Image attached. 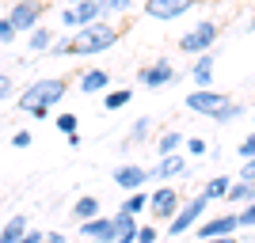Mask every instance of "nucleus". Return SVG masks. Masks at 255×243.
<instances>
[{
	"mask_svg": "<svg viewBox=\"0 0 255 243\" xmlns=\"http://www.w3.org/2000/svg\"><path fill=\"white\" fill-rule=\"evenodd\" d=\"M118 38H122V31H118L111 19H96V23L76 27V31L69 34V53H76V57H96V53H107Z\"/></svg>",
	"mask_w": 255,
	"mask_h": 243,
	"instance_id": "nucleus-1",
	"label": "nucleus"
},
{
	"mask_svg": "<svg viewBox=\"0 0 255 243\" xmlns=\"http://www.w3.org/2000/svg\"><path fill=\"white\" fill-rule=\"evenodd\" d=\"M65 80L61 76H46V80H34L27 91L19 95V110H27L31 118H46L53 110V106L65 99Z\"/></svg>",
	"mask_w": 255,
	"mask_h": 243,
	"instance_id": "nucleus-2",
	"label": "nucleus"
},
{
	"mask_svg": "<svg viewBox=\"0 0 255 243\" xmlns=\"http://www.w3.org/2000/svg\"><path fill=\"white\" fill-rule=\"evenodd\" d=\"M229 103H233L229 91H213V87H194V91H187V110L210 118V122H217V114L229 110Z\"/></svg>",
	"mask_w": 255,
	"mask_h": 243,
	"instance_id": "nucleus-3",
	"label": "nucleus"
},
{
	"mask_svg": "<svg viewBox=\"0 0 255 243\" xmlns=\"http://www.w3.org/2000/svg\"><path fill=\"white\" fill-rule=\"evenodd\" d=\"M217 38H221V27H217L213 19H198L191 31L179 38V50H183V53H191V57H198V53H210Z\"/></svg>",
	"mask_w": 255,
	"mask_h": 243,
	"instance_id": "nucleus-4",
	"label": "nucleus"
},
{
	"mask_svg": "<svg viewBox=\"0 0 255 243\" xmlns=\"http://www.w3.org/2000/svg\"><path fill=\"white\" fill-rule=\"evenodd\" d=\"M210 209V198L206 194H198V198H191L187 205H179V213L168 221V232L171 236H183V232H191L194 224H202V213Z\"/></svg>",
	"mask_w": 255,
	"mask_h": 243,
	"instance_id": "nucleus-5",
	"label": "nucleus"
},
{
	"mask_svg": "<svg viewBox=\"0 0 255 243\" xmlns=\"http://www.w3.org/2000/svg\"><path fill=\"white\" fill-rule=\"evenodd\" d=\"M46 15V0H11V11L8 19L15 31H34Z\"/></svg>",
	"mask_w": 255,
	"mask_h": 243,
	"instance_id": "nucleus-6",
	"label": "nucleus"
},
{
	"mask_svg": "<svg viewBox=\"0 0 255 243\" xmlns=\"http://www.w3.org/2000/svg\"><path fill=\"white\" fill-rule=\"evenodd\" d=\"M198 8V0H145V15L160 23H171V19H183L187 11Z\"/></svg>",
	"mask_w": 255,
	"mask_h": 243,
	"instance_id": "nucleus-7",
	"label": "nucleus"
},
{
	"mask_svg": "<svg viewBox=\"0 0 255 243\" xmlns=\"http://www.w3.org/2000/svg\"><path fill=\"white\" fill-rule=\"evenodd\" d=\"M175 65L171 61H149V65H141L137 69V84H145V87H168V84H175Z\"/></svg>",
	"mask_w": 255,
	"mask_h": 243,
	"instance_id": "nucleus-8",
	"label": "nucleus"
},
{
	"mask_svg": "<svg viewBox=\"0 0 255 243\" xmlns=\"http://www.w3.org/2000/svg\"><path fill=\"white\" fill-rule=\"evenodd\" d=\"M149 213L156 217V221H171V217L179 213V194L171 190L168 182H164V186H156V190L149 194Z\"/></svg>",
	"mask_w": 255,
	"mask_h": 243,
	"instance_id": "nucleus-9",
	"label": "nucleus"
},
{
	"mask_svg": "<svg viewBox=\"0 0 255 243\" xmlns=\"http://www.w3.org/2000/svg\"><path fill=\"white\" fill-rule=\"evenodd\" d=\"M240 228V213H225V217H210L198 224V240H221V236H236Z\"/></svg>",
	"mask_w": 255,
	"mask_h": 243,
	"instance_id": "nucleus-10",
	"label": "nucleus"
},
{
	"mask_svg": "<svg viewBox=\"0 0 255 243\" xmlns=\"http://www.w3.org/2000/svg\"><path fill=\"white\" fill-rule=\"evenodd\" d=\"M80 236L88 243H115L118 240V228H115V217H92V221L80 224Z\"/></svg>",
	"mask_w": 255,
	"mask_h": 243,
	"instance_id": "nucleus-11",
	"label": "nucleus"
},
{
	"mask_svg": "<svg viewBox=\"0 0 255 243\" xmlns=\"http://www.w3.org/2000/svg\"><path fill=\"white\" fill-rule=\"evenodd\" d=\"M103 19V8H99V0H84V4H76V8H65L61 11V23L65 27H88V23Z\"/></svg>",
	"mask_w": 255,
	"mask_h": 243,
	"instance_id": "nucleus-12",
	"label": "nucleus"
},
{
	"mask_svg": "<svg viewBox=\"0 0 255 243\" xmlns=\"http://www.w3.org/2000/svg\"><path fill=\"white\" fill-rule=\"evenodd\" d=\"M115 182L122 186V190H141L145 182H152L149 179V167H141V163H122V167H115Z\"/></svg>",
	"mask_w": 255,
	"mask_h": 243,
	"instance_id": "nucleus-13",
	"label": "nucleus"
},
{
	"mask_svg": "<svg viewBox=\"0 0 255 243\" xmlns=\"http://www.w3.org/2000/svg\"><path fill=\"white\" fill-rule=\"evenodd\" d=\"M183 171H187V160L175 152V156H160L156 167H149V179L152 182H168V179H179Z\"/></svg>",
	"mask_w": 255,
	"mask_h": 243,
	"instance_id": "nucleus-14",
	"label": "nucleus"
},
{
	"mask_svg": "<svg viewBox=\"0 0 255 243\" xmlns=\"http://www.w3.org/2000/svg\"><path fill=\"white\" fill-rule=\"evenodd\" d=\"M107 84H111V73H107V69H84L80 80H76V91H80V95H96V91H107Z\"/></svg>",
	"mask_w": 255,
	"mask_h": 243,
	"instance_id": "nucleus-15",
	"label": "nucleus"
},
{
	"mask_svg": "<svg viewBox=\"0 0 255 243\" xmlns=\"http://www.w3.org/2000/svg\"><path fill=\"white\" fill-rule=\"evenodd\" d=\"M213 53H198L194 57V65H191V80H194V87H213Z\"/></svg>",
	"mask_w": 255,
	"mask_h": 243,
	"instance_id": "nucleus-16",
	"label": "nucleus"
},
{
	"mask_svg": "<svg viewBox=\"0 0 255 243\" xmlns=\"http://www.w3.org/2000/svg\"><path fill=\"white\" fill-rule=\"evenodd\" d=\"M115 228H118V240H115V243H133L141 224H137V217H129V213L118 209V213H115Z\"/></svg>",
	"mask_w": 255,
	"mask_h": 243,
	"instance_id": "nucleus-17",
	"label": "nucleus"
},
{
	"mask_svg": "<svg viewBox=\"0 0 255 243\" xmlns=\"http://www.w3.org/2000/svg\"><path fill=\"white\" fill-rule=\"evenodd\" d=\"M225 201H229V205H252V201H255V182H248V179L233 182L229 194H225Z\"/></svg>",
	"mask_w": 255,
	"mask_h": 243,
	"instance_id": "nucleus-18",
	"label": "nucleus"
},
{
	"mask_svg": "<svg viewBox=\"0 0 255 243\" xmlns=\"http://www.w3.org/2000/svg\"><path fill=\"white\" fill-rule=\"evenodd\" d=\"M27 228H31V224H27V217H23V213H15V217L0 228V243H19L23 236H27Z\"/></svg>",
	"mask_w": 255,
	"mask_h": 243,
	"instance_id": "nucleus-19",
	"label": "nucleus"
},
{
	"mask_svg": "<svg viewBox=\"0 0 255 243\" xmlns=\"http://www.w3.org/2000/svg\"><path fill=\"white\" fill-rule=\"evenodd\" d=\"M92 217H99V198H92V194L76 198V205H73V221H76V224H84V221H92Z\"/></svg>",
	"mask_w": 255,
	"mask_h": 243,
	"instance_id": "nucleus-20",
	"label": "nucleus"
},
{
	"mask_svg": "<svg viewBox=\"0 0 255 243\" xmlns=\"http://www.w3.org/2000/svg\"><path fill=\"white\" fill-rule=\"evenodd\" d=\"M183 145H187V141H183L179 133H175V129H168V133H160V141H156V152H160V156H175V152H179Z\"/></svg>",
	"mask_w": 255,
	"mask_h": 243,
	"instance_id": "nucleus-21",
	"label": "nucleus"
},
{
	"mask_svg": "<svg viewBox=\"0 0 255 243\" xmlns=\"http://www.w3.org/2000/svg\"><path fill=\"white\" fill-rule=\"evenodd\" d=\"M149 133H152V118H137V122L129 126V133H126V145H141Z\"/></svg>",
	"mask_w": 255,
	"mask_h": 243,
	"instance_id": "nucleus-22",
	"label": "nucleus"
},
{
	"mask_svg": "<svg viewBox=\"0 0 255 243\" xmlns=\"http://www.w3.org/2000/svg\"><path fill=\"white\" fill-rule=\"evenodd\" d=\"M229 186H233V179H229V175H217V179H210L206 182V198L210 201H217V198H225V194H229Z\"/></svg>",
	"mask_w": 255,
	"mask_h": 243,
	"instance_id": "nucleus-23",
	"label": "nucleus"
},
{
	"mask_svg": "<svg viewBox=\"0 0 255 243\" xmlns=\"http://www.w3.org/2000/svg\"><path fill=\"white\" fill-rule=\"evenodd\" d=\"M53 42H57V38H53V31H42V27H34V31H31V50H34V53H50Z\"/></svg>",
	"mask_w": 255,
	"mask_h": 243,
	"instance_id": "nucleus-24",
	"label": "nucleus"
},
{
	"mask_svg": "<svg viewBox=\"0 0 255 243\" xmlns=\"http://www.w3.org/2000/svg\"><path fill=\"white\" fill-rule=\"evenodd\" d=\"M145 209H149V194H141V190H133L122 201V213H129V217H137V213H145Z\"/></svg>",
	"mask_w": 255,
	"mask_h": 243,
	"instance_id": "nucleus-25",
	"label": "nucleus"
},
{
	"mask_svg": "<svg viewBox=\"0 0 255 243\" xmlns=\"http://www.w3.org/2000/svg\"><path fill=\"white\" fill-rule=\"evenodd\" d=\"M129 99H133V91H107V95H103V106H107V110H122Z\"/></svg>",
	"mask_w": 255,
	"mask_h": 243,
	"instance_id": "nucleus-26",
	"label": "nucleus"
},
{
	"mask_svg": "<svg viewBox=\"0 0 255 243\" xmlns=\"http://www.w3.org/2000/svg\"><path fill=\"white\" fill-rule=\"evenodd\" d=\"M129 8H133V0H103V19H111V15H126Z\"/></svg>",
	"mask_w": 255,
	"mask_h": 243,
	"instance_id": "nucleus-27",
	"label": "nucleus"
},
{
	"mask_svg": "<svg viewBox=\"0 0 255 243\" xmlns=\"http://www.w3.org/2000/svg\"><path fill=\"white\" fill-rule=\"evenodd\" d=\"M236 118H244V106H240V103H229V110L217 114V126H233Z\"/></svg>",
	"mask_w": 255,
	"mask_h": 243,
	"instance_id": "nucleus-28",
	"label": "nucleus"
},
{
	"mask_svg": "<svg viewBox=\"0 0 255 243\" xmlns=\"http://www.w3.org/2000/svg\"><path fill=\"white\" fill-rule=\"evenodd\" d=\"M15 34H19V31H15V27H11V19L4 15V19H0V42L11 46V42H15Z\"/></svg>",
	"mask_w": 255,
	"mask_h": 243,
	"instance_id": "nucleus-29",
	"label": "nucleus"
},
{
	"mask_svg": "<svg viewBox=\"0 0 255 243\" xmlns=\"http://www.w3.org/2000/svg\"><path fill=\"white\" fill-rule=\"evenodd\" d=\"M53 126L69 137V133H76V114H57V122H53Z\"/></svg>",
	"mask_w": 255,
	"mask_h": 243,
	"instance_id": "nucleus-30",
	"label": "nucleus"
},
{
	"mask_svg": "<svg viewBox=\"0 0 255 243\" xmlns=\"http://www.w3.org/2000/svg\"><path fill=\"white\" fill-rule=\"evenodd\" d=\"M236 152H240V156H244V160H255V129H252V133H248L244 141H240V148H236Z\"/></svg>",
	"mask_w": 255,
	"mask_h": 243,
	"instance_id": "nucleus-31",
	"label": "nucleus"
},
{
	"mask_svg": "<svg viewBox=\"0 0 255 243\" xmlns=\"http://www.w3.org/2000/svg\"><path fill=\"white\" fill-rule=\"evenodd\" d=\"M187 152H191V156H206V152H210V145H206L202 137H191V141H187Z\"/></svg>",
	"mask_w": 255,
	"mask_h": 243,
	"instance_id": "nucleus-32",
	"label": "nucleus"
},
{
	"mask_svg": "<svg viewBox=\"0 0 255 243\" xmlns=\"http://www.w3.org/2000/svg\"><path fill=\"white\" fill-rule=\"evenodd\" d=\"M133 243H156V228H152V224H141L137 228V240Z\"/></svg>",
	"mask_w": 255,
	"mask_h": 243,
	"instance_id": "nucleus-33",
	"label": "nucleus"
},
{
	"mask_svg": "<svg viewBox=\"0 0 255 243\" xmlns=\"http://www.w3.org/2000/svg\"><path fill=\"white\" fill-rule=\"evenodd\" d=\"M240 228H255V201L244 205V213H240Z\"/></svg>",
	"mask_w": 255,
	"mask_h": 243,
	"instance_id": "nucleus-34",
	"label": "nucleus"
},
{
	"mask_svg": "<svg viewBox=\"0 0 255 243\" xmlns=\"http://www.w3.org/2000/svg\"><path fill=\"white\" fill-rule=\"evenodd\" d=\"M31 133H27V129H19V133H15V137H11V145H15V148H31Z\"/></svg>",
	"mask_w": 255,
	"mask_h": 243,
	"instance_id": "nucleus-35",
	"label": "nucleus"
},
{
	"mask_svg": "<svg viewBox=\"0 0 255 243\" xmlns=\"http://www.w3.org/2000/svg\"><path fill=\"white\" fill-rule=\"evenodd\" d=\"M50 53L53 57H65V53H69V38H57V42L50 46Z\"/></svg>",
	"mask_w": 255,
	"mask_h": 243,
	"instance_id": "nucleus-36",
	"label": "nucleus"
},
{
	"mask_svg": "<svg viewBox=\"0 0 255 243\" xmlns=\"http://www.w3.org/2000/svg\"><path fill=\"white\" fill-rule=\"evenodd\" d=\"M11 87H15V84H11L8 76H0V103H4V99H11Z\"/></svg>",
	"mask_w": 255,
	"mask_h": 243,
	"instance_id": "nucleus-37",
	"label": "nucleus"
},
{
	"mask_svg": "<svg viewBox=\"0 0 255 243\" xmlns=\"http://www.w3.org/2000/svg\"><path fill=\"white\" fill-rule=\"evenodd\" d=\"M240 179L255 182V160H244V171H240Z\"/></svg>",
	"mask_w": 255,
	"mask_h": 243,
	"instance_id": "nucleus-38",
	"label": "nucleus"
},
{
	"mask_svg": "<svg viewBox=\"0 0 255 243\" xmlns=\"http://www.w3.org/2000/svg\"><path fill=\"white\" fill-rule=\"evenodd\" d=\"M19 243H42V232H34V228H27V236H23Z\"/></svg>",
	"mask_w": 255,
	"mask_h": 243,
	"instance_id": "nucleus-39",
	"label": "nucleus"
},
{
	"mask_svg": "<svg viewBox=\"0 0 255 243\" xmlns=\"http://www.w3.org/2000/svg\"><path fill=\"white\" fill-rule=\"evenodd\" d=\"M42 243H69L61 232H50V236H42Z\"/></svg>",
	"mask_w": 255,
	"mask_h": 243,
	"instance_id": "nucleus-40",
	"label": "nucleus"
},
{
	"mask_svg": "<svg viewBox=\"0 0 255 243\" xmlns=\"http://www.w3.org/2000/svg\"><path fill=\"white\" fill-rule=\"evenodd\" d=\"M206 243H236V236H221V240H206Z\"/></svg>",
	"mask_w": 255,
	"mask_h": 243,
	"instance_id": "nucleus-41",
	"label": "nucleus"
},
{
	"mask_svg": "<svg viewBox=\"0 0 255 243\" xmlns=\"http://www.w3.org/2000/svg\"><path fill=\"white\" fill-rule=\"evenodd\" d=\"M76 4H84V0H69V8H76Z\"/></svg>",
	"mask_w": 255,
	"mask_h": 243,
	"instance_id": "nucleus-42",
	"label": "nucleus"
},
{
	"mask_svg": "<svg viewBox=\"0 0 255 243\" xmlns=\"http://www.w3.org/2000/svg\"><path fill=\"white\" fill-rule=\"evenodd\" d=\"M248 31H255V15H252V23H248Z\"/></svg>",
	"mask_w": 255,
	"mask_h": 243,
	"instance_id": "nucleus-43",
	"label": "nucleus"
},
{
	"mask_svg": "<svg viewBox=\"0 0 255 243\" xmlns=\"http://www.w3.org/2000/svg\"><path fill=\"white\" fill-rule=\"evenodd\" d=\"M221 4H236V0H221Z\"/></svg>",
	"mask_w": 255,
	"mask_h": 243,
	"instance_id": "nucleus-44",
	"label": "nucleus"
}]
</instances>
